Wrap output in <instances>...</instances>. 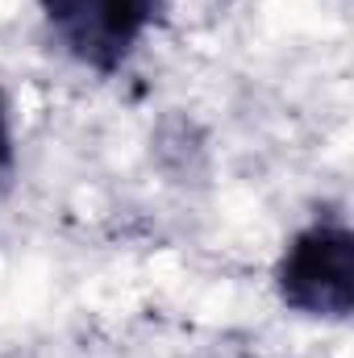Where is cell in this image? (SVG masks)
I'll return each instance as SVG.
<instances>
[{
    "instance_id": "3957f363",
    "label": "cell",
    "mask_w": 354,
    "mask_h": 358,
    "mask_svg": "<svg viewBox=\"0 0 354 358\" xmlns=\"http://www.w3.org/2000/svg\"><path fill=\"white\" fill-rule=\"evenodd\" d=\"M17 167V142H13V113H8V96L0 88V187L8 183Z\"/></svg>"
},
{
    "instance_id": "6da1fadb",
    "label": "cell",
    "mask_w": 354,
    "mask_h": 358,
    "mask_svg": "<svg viewBox=\"0 0 354 358\" xmlns=\"http://www.w3.org/2000/svg\"><path fill=\"white\" fill-rule=\"evenodd\" d=\"M275 296L296 317L351 321L354 313V234L346 217H313L296 229L271 271Z\"/></svg>"
},
{
    "instance_id": "7a4b0ae2",
    "label": "cell",
    "mask_w": 354,
    "mask_h": 358,
    "mask_svg": "<svg viewBox=\"0 0 354 358\" xmlns=\"http://www.w3.org/2000/svg\"><path fill=\"white\" fill-rule=\"evenodd\" d=\"M38 8L55 42L80 67L113 76L163 21L167 0H38Z\"/></svg>"
}]
</instances>
